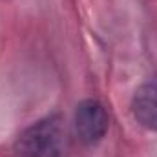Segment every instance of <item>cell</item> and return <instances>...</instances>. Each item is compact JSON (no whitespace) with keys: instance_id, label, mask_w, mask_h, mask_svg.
Masks as SVG:
<instances>
[{"instance_id":"cell-3","label":"cell","mask_w":157,"mask_h":157,"mask_svg":"<svg viewBox=\"0 0 157 157\" xmlns=\"http://www.w3.org/2000/svg\"><path fill=\"white\" fill-rule=\"evenodd\" d=\"M132 113L141 126L157 132V78L144 82L135 91L132 101Z\"/></svg>"},{"instance_id":"cell-2","label":"cell","mask_w":157,"mask_h":157,"mask_svg":"<svg viewBox=\"0 0 157 157\" xmlns=\"http://www.w3.org/2000/svg\"><path fill=\"white\" fill-rule=\"evenodd\" d=\"M108 126H110L108 112L99 101L86 99L77 106L73 117V130L82 144L91 146L102 141V137L108 132Z\"/></svg>"},{"instance_id":"cell-1","label":"cell","mask_w":157,"mask_h":157,"mask_svg":"<svg viewBox=\"0 0 157 157\" xmlns=\"http://www.w3.org/2000/svg\"><path fill=\"white\" fill-rule=\"evenodd\" d=\"M66 126L59 115H49L26 128L15 143L17 157H64Z\"/></svg>"}]
</instances>
